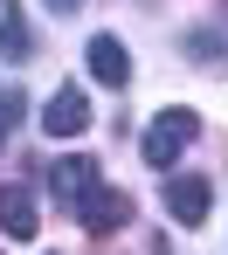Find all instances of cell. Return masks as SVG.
<instances>
[{"instance_id": "9", "label": "cell", "mask_w": 228, "mask_h": 255, "mask_svg": "<svg viewBox=\"0 0 228 255\" xmlns=\"http://www.w3.org/2000/svg\"><path fill=\"white\" fill-rule=\"evenodd\" d=\"M187 55H194V62H215V55H222V35L194 28V35H187Z\"/></svg>"}, {"instance_id": "1", "label": "cell", "mask_w": 228, "mask_h": 255, "mask_svg": "<svg viewBox=\"0 0 228 255\" xmlns=\"http://www.w3.org/2000/svg\"><path fill=\"white\" fill-rule=\"evenodd\" d=\"M194 138H201V118H194V111H159V118L145 125V138H138V152H145V166L173 172V159H180Z\"/></svg>"}, {"instance_id": "4", "label": "cell", "mask_w": 228, "mask_h": 255, "mask_svg": "<svg viewBox=\"0 0 228 255\" xmlns=\"http://www.w3.org/2000/svg\"><path fill=\"white\" fill-rule=\"evenodd\" d=\"M208 207H215V186H208L201 172H173V179H166V214H173L180 228H201Z\"/></svg>"}, {"instance_id": "2", "label": "cell", "mask_w": 228, "mask_h": 255, "mask_svg": "<svg viewBox=\"0 0 228 255\" xmlns=\"http://www.w3.org/2000/svg\"><path fill=\"white\" fill-rule=\"evenodd\" d=\"M48 193L62 200V214H83V200L97 193V159H83V152L55 159V172H48Z\"/></svg>"}, {"instance_id": "8", "label": "cell", "mask_w": 228, "mask_h": 255, "mask_svg": "<svg viewBox=\"0 0 228 255\" xmlns=\"http://www.w3.org/2000/svg\"><path fill=\"white\" fill-rule=\"evenodd\" d=\"M0 55H7V62H28V55H35V35H28V14H21L14 0L0 7Z\"/></svg>"}, {"instance_id": "10", "label": "cell", "mask_w": 228, "mask_h": 255, "mask_svg": "<svg viewBox=\"0 0 228 255\" xmlns=\"http://www.w3.org/2000/svg\"><path fill=\"white\" fill-rule=\"evenodd\" d=\"M21 104H28L21 90H7V97H0V138H7V131H14V125H21Z\"/></svg>"}, {"instance_id": "7", "label": "cell", "mask_w": 228, "mask_h": 255, "mask_svg": "<svg viewBox=\"0 0 228 255\" xmlns=\"http://www.w3.org/2000/svg\"><path fill=\"white\" fill-rule=\"evenodd\" d=\"M0 228H7L14 242H35L42 214H35V193H28V186H0Z\"/></svg>"}, {"instance_id": "6", "label": "cell", "mask_w": 228, "mask_h": 255, "mask_svg": "<svg viewBox=\"0 0 228 255\" xmlns=\"http://www.w3.org/2000/svg\"><path fill=\"white\" fill-rule=\"evenodd\" d=\"M90 76L104 90H125V83H132V55H125L118 35H90Z\"/></svg>"}, {"instance_id": "5", "label": "cell", "mask_w": 228, "mask_h": 255, "mask_svg": "<svg viewBox=\"0 0 228 255\" xmlns=\"http://www.w3.org/2000/svg\"><path fill=\"white\" fill-rule=\"evenodd\" d=\"M132 221V193L125 186H97L90 200H83V228L90 235H111V228H125Z\"/></svg>"}, {"instance_id": "3", "label": "cell", "mask_w": 228, "mask_h": 255, "mask_svg": "<svg viewBox=\"0 0 228 255\" xmlns=\"http://www.w3.org/2000/svg\"><path fill=\"white\" fill-rule=\"evenodd\" d=\"M42 131H48V138H83V131H90V97H83L76 83H62L42 104Z\"/></svg>"}]
</instances>
